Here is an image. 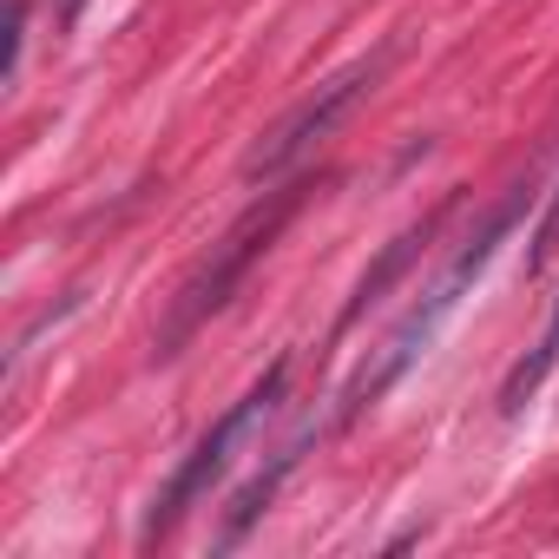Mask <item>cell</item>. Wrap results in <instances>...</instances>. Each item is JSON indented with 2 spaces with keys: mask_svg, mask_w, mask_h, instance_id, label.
Here are the masks:
<instances>
[{
  "mask_svg": "<svg viewBox=\"0 0 559 559\" xmlns=\"http://www.w3.org/2000/svg\"><path fill=\"white\" fill-rule=\"evenodd\" d=\"M520 211H526V191H513V198H507V204H500V211H493L474 237H467V250H461V257L435 276V284L421 290V304H415V310L389 330V343L376 349V362L349 382V395H343V421H356L362 408H376V402H382V395H389V389H395V382L421 362V356H428V343H435V336H441V323L461 310V297L480 284V270L493 263V250L507 243V230H513V217H520Z\"/></svg>",
  "mask_w": 559,
  "mask_h": 559,
  "instance_id": "obj_1",
  "label": "cell"
},
{
  "mask_svg": "<svg viewBox=\"0 0 559 559\" xmlns=\"http://www.w3.org/2000/svg\"><path fill=\"white\" fill-rule=\"evenodd\" d=\"M284 382H290V356H276V362H270V369H263V376H257V382H250V389L217 415V421H211V435L178 461V474H171V480H165V493L152 500L145 539H165V533H171V526H178V520H185V513H191V507H198V500L230 474V467H237V454L250 448V435L276 415V402H284Z\"/></svg>",
  "mask_w": 559,
  "mask_h": 559,
  "instance_id": "obj_2",
  "label": "cell"
},
{
  "mask_svg": "<svg viewBox=\"0 0 559 559\" xmlns=\"http://www.w3.org/2000/svg\"><path fill=\"white\" fill-rule=\"evenodd\" d=\"M304 191H310V185H284V191H270L257 211H243V217L230 224V237L204 257V270L178 290V304H171V317H165V330H158V356H178V349H185V343H191V336L224 310V304H230V290L243 284V270L276 243V230L297 217Z\"/></svg>",
  "mask_w": 559,
  "mask_h": 559,
  "instance_id": "obj_3",
  "label": "cell"
},
{
  "mask_svg": "<svg viewBox=\"0 0 559 559\" xmlns=\"http://www.w3.org/2000/svg\"><path fill=\"white\" fill-rule=\"evenodd\" d=\"M382 67H389V47H382L376 60H356V67H343L336 80H323V86H317L297 112H284V119L270 126V139L243 158V178H263V185H270V178H284L290 165H304V158H310V152L336 132V119H343L362 93H376Z\"/></svg>",
  "mask_w": 559,
  "mask_h": 559,
  "instance_id": "obj_4",
  "label": "cell"
},
{
  "mask_svg": "<svg viewBox=\"0 0 559 559\" xmlns=\"http://www.w3.org/2000/svg\"><path fill=\"white\" fill-rule=\"evenodd\" d=\"M552 362H559V304H552V317H546V330H539V343L513 362V376L500 382V408L507 415H520L539 389H546V376H552Z\"/></svg>",
  "mask_w": 559,
  "mask_h": 559,
  "instance_id": "obj_5",
  "label": "cell"
},
{
  "mask_svg": "<svg viewBox=\"0 0 559 559\" xmlns=\"http://www.w3.org/2000/svg\"><path fill=\"white\" fill-rule=\"evenodd\" d=\"M435 224H441V211H435V217H421V224H415L408 237H395V243H389V257H382V263H376V270L362 276V284H356V297H349V310H343V330H349V323H356V317H362V310H369V304H376V297L389 290V284H395V276H402V270H408V263L421 257V243L435 237Z\"/></svg>",
  "mask_w": 559,
  "mask_h": 559,
  "instance_id": "obj_6",
  "label": "cell"
},
{
  "mask_svg": "<svg viewBox=\"0 0 559 559\" xmlns=\"http://www.w3.org/2000/svg\"><path fill=\"white\" fill-rule=\"evenodd\" d=\"M304 448H310V435H304V441H290L284 454H276V461H270V474H257V480H250V487H243V493L230 500V520H224V539H243V533L257 526V513H263V507L276 500V487H284V474H290V467L304 461Z\"/></svg>",
  "mask_w": 559,
  "mask_h": 559,
  "instance_id": "obj_7",
  "label": "cell"
},
{
  "mask_svg": "<svg viewBox=\"0 0 559 559\" xmlns=\"http://www.w3.org/2000/svg\"><path fill=\"white\" fill-rule=\"evenodd\" d=\"M552 250H559V191H552V211H546L539 230H533V257H526V270H546Z\"/></svg>",
  "mask_w": 559,
  "mask_h": 559,
  "instance_id": "obj_8",
  "label": "cell"
}]
</instances>
